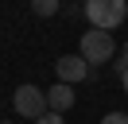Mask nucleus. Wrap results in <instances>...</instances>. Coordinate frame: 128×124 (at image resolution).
Here are the masks:
<instances>
[{
    "mask_svg": "<svg viewBox=\"0 0 128 124\" xmlns=\"http://www.w3.org/2000/svg\"><path fill=\"white\" fill-rule=\"evenodd\" d=\"M116 50H120V46H116V39H112V31H101V27H89L86 35H82V43H78V54L89 62V70L112 62Z\"/></svg>",
    "mask_w": 128,
    "mask_h": 124,
    "instance_id": "nucleus-1",
    "label": "nucleus"
},
{
    "mask_svg": "<svg viewBox=\"0 0 128 124\" xmlns=\"http://www.w3.org/2000/svg\"><path fill=\"white\" fill-rule=\"evenodd\" d=\"M86 20L101 31H116L128 20V0H86Z\"/></svg>",
    "mask_w": 128,
    "mask_h": 124,
    "instance_id": "nucleus-2",
    "label": "nucleus"
},
{
    "mask_svg": "<svg viewBox=\"0 0 128 124\" xmlns=\"http://www.w3.org/2000/svg\"><path fill=\"white\" fill-rule=\"evenodd\" d=\"M12 108H16V116H24V120H39V116L47 112V89L24 82L16 93H12Z\"/></svg>",
    "mask_w": 128,
    "mask_h": 124,
    "instance_id": "nucleus-3",
    "label": "nucleus"
},
{
    "mask_svg": "<svg viewBox=\"0 0 128 124\" xmlns=\"http://www.w3.org/2000/svg\"><path fill=\"white\" fill-rule=\"evenodd\" d=\"M54 74H58V82H66V85H78V82H86L93 70H89V62L82 58V54H62V58L54 62Z\"/></svg>",
    "mask_w": 128,
    "mask_h": 124,
    "instance_id": "nucleus-4",
    "label": "nucleus"
},
{
    "mask_svg": "<svg viewBox=\"0 0 128 124\" xmlns=\"http://www.w3.org/2000/svg\"><path fill=\"white\" fill-rule=\"evenodd\" d=\"M47 108H50V112H66V108H74V85L54 82V85L47 89Z\"/></svg>",
    "mask_w": 128,
    "mask_h": 124,
    "instance_id": "nucleus-5",
    "label": "nucleus"
},
{
    "mask_svg": "<svg viewBox=\"0 0 128 124\" xmlns=\"http://www.w3.org/2000/svg\"><path fill=\"white\" fill-rule=\"evenodd\" d=\"M31 12L39 16V20H50V16L62 12V0H31Z\"/></svg>",
    "mask_w": 128,
    "mask_h": 124,
    "instance_id": "nucleus-6",
    "label": "nucleus"
},
{
    "mask_svg": "<svg viewBox=\"0 0 128 124\" xmlns=\"http://www.w3.org/2000/svg\"><path fill=\"white\" fill-rule=\"evenodd\" d=\"M112 70H116V74H124V70H128V43L116 50V62H112Z\"/></svg>",
    "mask_w": 128,
    "mask_h": 124,
    "instance_id": "nucleus-7",
    "label": "nucleus"
},
{
    "mask_svg": "<svg viewBox=\"0 0 128 124\" xmlns=\"http://www.w3.org/2000/svg\"><path fill=\"white\" fill-rule=\"evenodd\" d=\"M35 124H66V120H62V112H50V108H47V112H43Z\"/></svg>",
    "mask_w": 128,
    "mask_h": 124,
    "instance_id": "nucleus-8",
    "label": "nucleus"
},
{
    "mask_svg": "<svg viewBox=\"0 0 128 124\" xmlns=\"http://www.w3.org/2000/svg\"><path fill=\"white\" fill-rule=\"evenodd\" d=\"M101 124H128V112H105Z\"/></svg>",
    "mask_w": 128,
    "mask_h": 124,
    "instance_id": "nucleus-9",
    "label": "nucleus"
},
{
    "mask_svg": "<svg viewBox=\"0 0 128 124\" xmlns=\"http://www.w3.org/2000/svg\"><path fill=\"white\" fill-rule=\"evenodd\" d=\"M120 85H124V93H128V70H124V74H120Z\"/></svg>",
    "mask_w": 128,
    "mask_h": 124,
    "instance_id": "nucleus-10",
    "label": "nucleus"
},
{
    "mask_svg": "<svg viewBox=\"0 0 128 124\" xmlns=\"http://www.w3.org/2000/svg\"><path fill=\"white\" fill-rule=\"evenodd\" d=\"M0 124H12V120H0Z\"/></svg>",
    "mask_w": 128,
    "mask_h": 124,
    "instance_id": "nucleus-11",
    "label": "nucleus"
}]
</instances>
